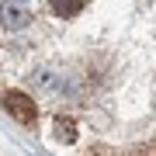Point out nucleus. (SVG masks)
Returning a JSON list of instances; mask_svg holds the SVG:
<instances>
[{
    "label": "nucleus",
    "instance_id": "1",
    "mask_svg": "<svg viewBox=\"0 0 156 156\" xmlns=\"http://www.w3.org/2000/svg\"><path fill=\"white\" fill-rule=\"evenodd\" d=\"M4 108L11 111L21 125H31L35 118H38V108H35V101L28 94H21V90H7L4 94Z\"/></svg>",
    "mask_w": 156,
    "mask_h": 156
},
{
    "label": "nucleus",
    "instance_id": "2",
    "mask_svg": "<svg viewBox=\"0 0 156 156\" xmlns=\"http://www.w3.org/2000/svg\"><path fill=\"white\" fill-rule=\"evenodd\" d=\"M28 21H31V4H24V0H4L0 4V24L4 28L21 31Z\"/></svg>",
    "mask_w": 156,
    "mask_h": 156
},
{
    "label": "nucleus",
    "instance_id": "3",
    "mask_svg": "<svg viewBox=\"0 0 156 156\" xmlns=\"http://www.w3.org/2000/svg\"><path fill=\"white\" fill-rule=\"evenodd\" d=\"M49 7H52L56 14H62V17H73V14H80L83 0H49Z\"/></svg>",
    "mask_w": 156,
    "mask_h": 156
},
{
    "label": "nucleus",
    "instance_id": "4",
    "mask_svg": "<svg viewBox=\"0 0 156 156\" xmlns=\"http://www.w3.org/2000/svg\"><path fill=\"white\" fill-rule=\"evenodd\" d=\"M56 139H62V142L76 139V125H73L69 118H56Z\"/></svg>",
    "mask_w": 156,
    "mask_h": 156
}]
</instances>
